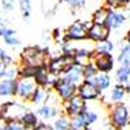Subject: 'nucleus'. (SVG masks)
Returning <instances> with one entry per match:
<instances>
[{"label":"nucleus","mask_w":130,"mask_h":130,"mask_svg":"<svg viewBox=\"0 0 130 130\" xmlns=\"http://www.w3.org/2000/svg\"><path fill=\"white\" fill-rule=\"evenodd\" d=\"M65 37L69 40H83L87 38V26L82 22H74L69 26Z\"/></svg>","instance_id":"7"},{"label":"nucleus","mask_w":130,"mask_h":130,"mask_svg":"<svg viewBox=\"0 0 130 130\" xmlns=\"http://www.w3.org/2000/svg\"><path fill=\"white\" fill-rule=\"evenodd\" d=\"M129 120V111L126 109V107L122 104H117L112 109V121L115 126L122 127L127 124Z\"/></svg>","instance_id":"9"},{"label":"nucleus","mask_w":130,"mask_h":130,"mask_svg":"<svg viewBox=\"0 0 130 130\" xmlns=\"http://www.w3.org/2000/svg\"><path fill=\"white\" fill-rule=\"evenodd\" d=\"M72 65H74L73 56L72 55H62V56H59V57L50 61L48 72L59 77L60 74H64L65 72H67Z\"/></svg>","instance_id":"2"},{"label":"nucleus","mask_w":130,"mask_h":130,"mask_svg":"<svg viewBox=\"0 0 130 130\" xmlns=\"http://www.w3.org/2000/svg\"><path fill=\"white\" fill-rule=\"evenodd\" d=\"M47 98V91H46V89L44 87H42V86H37V89H35V91L32 92V95H31V102L32 103H42L43 100H44Z\"/></svg>","instance_id":"20"},{"label":"nucleus","mask_w":130,"mask_h":130,"mask_svg":"<svg viewBox=\"0 0 130 130\" xmlns=\"http://www.w3.org/2000/svg\"><path fill=\"white\" fill-rule=\"evenodd\" d=\"M126 95V89L124 87V85H117L116 87L112 90V94H111V99L113 102H121Z\"/></svg>","instance_id":"21"},{"label":"nucleus","mask_w":130,"mask_h":130,"mask_svg":"<svg viewBox=\"0 0 130 130\" xmlns=\"http://www.w3.org/2000/svg\"><path fill=\"white\" fill-rule=\"evenodd\" d=\"M64 79H67L74 85H81L83 82V67H81V65H77V64H74L72 65V67L65 72L62 74V77Z\"/></svg>","instance_id":"11"},{"label":"nucleus","mask_w":130,"mask_h":130,"mask_svg":"<svg viewBox=\"0 0 130 130\" xmlns=\"http://www.w3.org/2000/svg\"><path fill=\"white\" fill-rule=\"evenodd\" d=\"M20 122L22 124L24 127H34L37 126V116L34 113H31V112H25L22 115V117L20 118Z\"/></svg>","instance_id":"15"},{"label":"nucleus","mask_w":130,"mask_h":130,"mask_svg":"<svg viewBox=\"0 0 130 130\" xmlns=\"http://www.w3.org/2000/svg\"><path fill=\"white\" fill-rule=\"evenodd\" d=\"M17 79H3L0 81V96H10L16 95Z\"/></svg>","instance_id":"13"},{"label":"nucleus","mask_w":130,"mask_h":130,"mask_svg":"<svg viewBox=\"0 0 130 130\" xmlns=\"http://www.w3.org/2000/svg\"><path fill=\"white\" fill-rule=\"evenodd\" d=\"M125 21H126V18H125L124 13L115 12V10H108L104 26L108 30H117V29H120L125 24Z\"/></svg>","instance_id":"8"},{"label":"nucleus","mask_w":130,"mask_h":130,"mask_svg":"<svg viewBox=\"0 0 130 130\" xmlns=\"http://www.w3.org/2000/svg\"><path fill=\"white\" fill-rule=\"evenodd\" d=\"M4 42H5V44H8V46H12V47H14V46H20V44H21L20 39H17L16 37L4 38Z\"/></svg>","instance_id":"34"},{"label":"nucleus","mask_w":130,"mask_h":130,"mask_svg":"<svg viewBox=\"0 0 130 130\" xmlns=\"http://www.w3.org/2000/svg\"><path fill=\"white\" fill-rule=\"evenodd\" d=\"M127 3V0H107V4L112 7V8H118V7H122Z\"/></svg>","instance_id":"32"},{"label":"nucleus","mask_w":130,"mask_h":130,"mask_svg":"<svg viewBox=\"0 0 130 130\" xmlns=\"http://www.w3.org/2000/svg\"><path fill=\"white\" fill-rule=\"evenodd\" d=\"M113 48H115L113 43L109 39H107L103 42H98V44L95 47V53H111Z\"/></svg>","instance_id":"16"},{"label":"nucleus","mask_w":130,"mask_h":130,"mask_svg":"<svg viewBox=\"0 0 130 130\" xmlns=\"http://www.w3.org/2000/svg\"><path fill=\"white\" fill-rule=\"evenodd\" d=\"M53 87L56 89L59 96L64 102H68L69 99H72V98L75 95L78 86L69 82V81H67V79H64V78H59L55 82V85H53Z\"/></svg>","instance_id":"4"},{"label":"nucleus","mask_w":130,"mask_h":130,"mask_svg":"<svg viewBox=\"0 0 130 130\" xmlns=\"http://www.w3.org/2000/svg\"><path fill=\"white\" fill-rule=\"evenodd\" d=\"M38 115L42 117V118H51L56 115V108H53L52 105L50 104H44L43 107L39 108L38 111Z\"/></svg>","instance_id":"23"},{"label":"nucleus","mask_w":130,"mask_h":130,"mask_svg":"<svg viewBox=\"0 0 130 130\" xmlns=\"http://www.w3.org/2000/svg\"><path fill=\"white\" fill-rule=\"evenodd\" d=\"M129 78H130V67H124L122 65L116 73V79L118 83H125L129 81Z\"/></svg>","instance_id":"22"},{"label":"nucleus","mask_w":130,"mask_h":130,"mask_svg":"<svg viewBox=\"0 0 130 130\" xmlns=\"http://www.w3.org/2000/svg\"><path fill=\"white\" fill-rule=\"evenodd\" d=\"M98 74H99V72H98V69L95 68V65L92 62L83 67V79L85 81H92Z\"/></svg>","instance_id":"17"},{"label":"nucleus","mask_w":130,"mask_h":130,"mask_svg":"<svg viewBox=\"0 0 130 130\" xmlns=\"http://www.w3.org/2000/svg\"><path fill=\"white\" fill-rule=\"evenodd\" d=\"M82 116H83L85 121H86V125H90V124H92L98 120V115L95 112H91V111H85L82 113Z\"/></svg>","instance_id":"29"},{"label":"nucleus","mask_w":130,"mask_h":130,"mask_svg":"<svg viewBox=\"0 0 130 130\" xmlns=\"http://www.w3.org/2000/svg\"><path fill=\"white\" fill-rule=\"evenodd\" d=\"M108 10L107 8H100L95 10V13L92 16V24H96V25H104L105 22V18H107V14H108Z\"/></svg>","instance_id":"19"},{"label":"nucleus","mask_w":130,"mask_h":130,"mask_svg":"<svg viewBox=\"0 0 130 130\" xmlns=\"http://www.w3.org/2000/svg\"><path fill=\"white\" fill-rule=\"evenodd\" d=\"M7 126L8 130H25V127L22 126V124H20V121H9Z\"/></svg>","instance_id":"33"},{"label":"nucleus","mask_w":130,"mask_h":130,"mask_svg":"<svg viewBox=\"0 0 130 130\" xmlns=\"http://www.w3.org/2000/svg\"><path fill=\"white\" fill-rule=\"evenodd\" d=\"M37 82L34 77H20L17 79V89L16 95H18L22 99H30L32 92L37 89Z\"/></svg>","instance_id":"3"},{"label":"nucleus","mask_w":130,"mask_h":130,"mask_svg":"<svg viewBox=\"0 0 130 130\" xmlns=\"http://www.w3.org/2000/svg\"><path fill=\"white\" fill-rule=\"evenodd\" d=\"M91 82L102 91V90H105L111 86V77L107 73H102V74H98Z\"/></svg>","instance_id":"14"},{"label":"nucleus","mask_w":130,"mask_h":130,"mask_svg":"<svg viewBox=\"0 0 130 130\" xmlns=\"http://www.w3.org/2000/svg\"><path fill=\"white\" fill-rule=\"evenodd\" d=\"M18 5L21 9L24 18L26 20L30 16V10H31V0H18Z\"/></svg>","instance_id":"25"},{"label":"nucleus","mask_w":130,"mask_h":130,"mask_svg":"<svg viewBox=\"0 0 130 130\" xmlns=\"http://www.w3.org/2000/svg\"><path fill=\"white\" fill-rule=\"evenodd\" d=\"M92 64L95 65V68L98 72L102 73H108L113 69V59L111 56V53H92Z\"/></svg>","instance_id":"5"},{"label":"nucleus","mask_w":130,"mask_h":130,"mask_svg":"<svg viewBox=\"0 0 130 130\" xmlns=\"http://www.w3.org/2000/svg\"><path fill=\"white\" fill-rule=\"evenodd\" d=\"M3 113H4V104H0V118H3Z\"/></svg>","instance_id":"38"},{"label":"nucleus","mask_w":130,"mask_h":130,"mask_svg":"<svg viewBox=\"0 0 130 130\" xmlns=\"http://www.w3.org/2000/svg\"><path fill=\"white\" fill-rule=\"evenodd\" d=\"M0 22H2V13H0Z\"/></svg>","instance_id":"41"},{"label":"nucleus","mask_w":130,"mask_h":130,"mask_svg":"<svg viewBox=\"0 0 130 130\" xmlns=\"http://www.w3.org/2000/svg\"><path fill=\"white\" fill-rule=\"evenodd\" d=\"M68 127H69V122L65 117L59 118V120L53 124V129L55 130H68Z\"/></svg>","instance_id":"27"},{"label":"nucleus","mask_w":130,"mask_h":130,"mask_svg":"<svg viewBox=\"0 0 130 130\" xmlns=\"http://www.w3.org/2000/svg\"><path fill=\"white\" fill-rule=\"evenodd\" d=\"M69 3H70L72 7H74V8H81V7L85 4V0H70Z\"/></svg>","instance_id":"35"},{"label":"nucleus","mask_w":130,"mask_h":130,"mask_svg":"<svg viewBox=\"0 0 130 130\" xmlns=\"http://www.w3.org/2000/svg\"><path fill=\"white\" fill-rule=\"evenodd\" d=\"M16 35V30L14 29H10L5 25L0 26V37L3 38H9V37H14Z\"/></svg>","instance_id":"28"},{"label":"nucleus","mask_w":130,"mask_h":130,"mask_svg":"<svg viewBox=\"0 0 130 130\" xmlns=\"http://www.w3.org/2000/svg\"><path fill=\"white\" fill-rule=\"evenodd\" d=\"M77 89H78V95L83 100H92L100 95V90L91 81H83Z\"/></svg>","instance_id":"6"},{"label":"nucleus","mask_w":130,"mask_h":130,"mask_svg":"<svg viewBox=\"0 0 130 130\" xmlns=\"http://www.w3.org/2000/svg\"><path fill=\"white\" fill-rule=\"evenodd\" d=\"M109 37V30H108L104 25H96L92 24L87 29V38L94 40V42H103L107 40Z\"/></svg>","instance_id":"10"},{"label":"nucleus","mask_w":130,"mask_h":130,"mask_svg":"<svg viewBox=\"0 0 130 130\" xmlns=\"http://www.w3.org/2000/svg\"><path fill=\"white\" fill-rule=\"evenodd\" d=\"M118 61H120L124 67H130V46H125L121 52H120V55H118Z\"/></svg>","instance_id":"24"},{"label":"nucleus","mask_w":130,"mask_h":130,"mask_svg":"<svg viewBox=\"0 0 130 130\" xmlns=\"http://www.w3.org/2000/svg\"><path fill=\"white\" fill-rule=\"evenodd\" d=\"M16 4V0H2V7L5 12H12Z\"/></svg>","instance_id":"30"},{"label":"nucleus","mask_w":130,"mask_h":130,"mask_svg":"<svg viewBox=\"0 0 130 130\" xmlns=\"http://www.w3.org/2000/svg\"><path fill=\"white\" fill-rule=\"evenodd\" d=\"M127 44L130 46V30H129V32H127Z\"/></svg>","instance_id":"39"},{"label":"nucleus","mask_w":130,"mask_h":130,"mask_svg":"<svg viewBox=\"0 0 130 130\" xmlns=\"http://www.w3.org/2000/svg\"><path fill=\"white\" fill-rule=\"evenodd\" d=\"M35 130H51L47 125H38L37 127H35Z\"/></svg>","instance_id":"37"},{"label":"nucleus","mask_w":130,"mask_h":130,"mask_svg":"<svg viewBox=\"0 0 130 130\" xmlns=\"http://www.w3.org/2000/svg\"><path fill=\"white\" fill-rule=\"evenodd\" d=\"M86 111V105H85V100L79 95H74L72 99L68 100L67 104V112L69 116H77V115H82Z\"/></svg>","instance_id":"12"},{"label":"nucleus","mask_w":130,"mask_h":130,"mask_svg":"<svg viewBox=\"0 0 130 130\" xmlns=\"http://www.w3.org/2000/svg\"><path fill=\"white\" fill-rule=\"evenodd\" d=\"M17 75H18V69L16 67H12V65H8L7 69H5L4 78H7V79H16Z\"/></svg>","instance_id":"26"},{"label":"nucleus","mask_w":130,"mask_h":130,"mask_svg":"<svg viewBox=\"0 0 130 130\" xmlns=\"http://www.w3.org/2000/svg\"><path fill=\"white\" fill-rule=\"evenodd\" d=\"M69 126L72 127V130H85L86 129V121L82 115H77L72 117V121L69 124Z\"/></svg>","instance_id":"18"},{"label":"nucleus","mask_w":130,"mask_h":130,"mask_svg":"<svg viewBox=\"0 0 130 130\" xmlns=\"http://www.w3.org/2000/svg\"><path fill=\"white\" fill-rule=\"evenodd\" d=\"M61 2H64V3H69L70 0H61Z\"/></svg>","instance_id":"40"},{"label":"nucleus","mask_w":130,"mask_h":130,"mask_svg":"<svg viewBox=\"0 0 130 130\" xmlns=\"http://www.w3.org/2000/svg\"><path fill=\"white\" fill-rule=\"evenodd\" d=\"M0 61H3L7 67H8V65H10V64L13 62V59L10 57L5 51H3L2 48H0Z\"/></svg>","instance_id":"31"},{"label":"nucleus","mask_w":130,"mask_h":130,"mask_svg":"<svg viewBox=\"0 0 130 130\" xmlns=\"http://www.w3.org/2000/svg\"><path fill=\"white\" fill-rule=\"evenodd\" d=\"M48 53L46 51H42L37 47H29L25 48L22 52V60L25 65L32 68H40V67H46V60H47Z\"/></svg>","instance_id":"1"},{"label":"nucleus","mask_w":130,"mask_h":130,"mask_svg":"<svg viewBox=\"0 0 130 130\" xmlns=\"http://www.w3.org/2000/svg\"><path fill=\"white\" fill-rule=\"evenodd\" d=\"M5 69H7V65H5L3 61H0V78H4Z\"/></svg>","instance_id":"36"}]
</instances>
